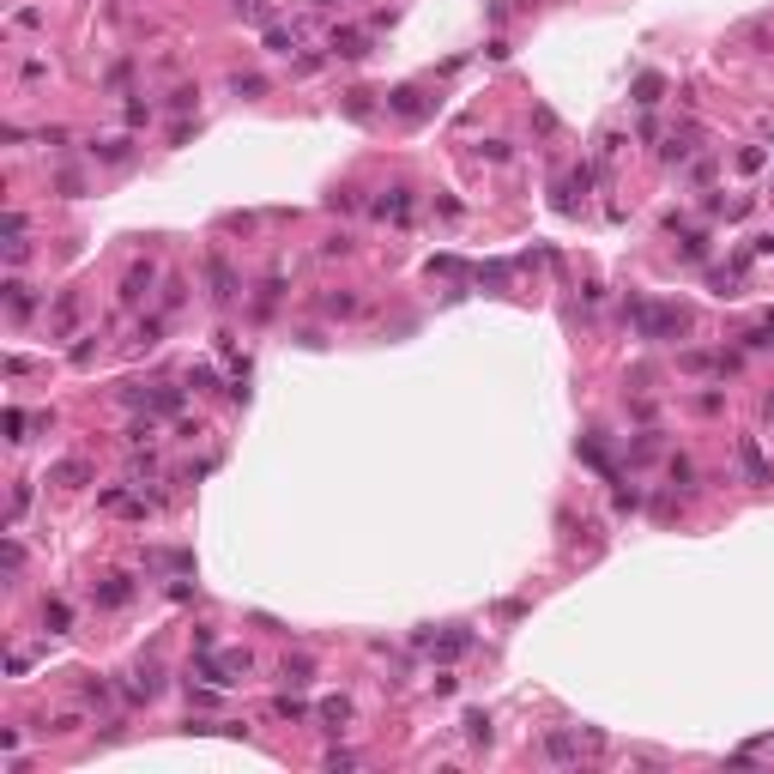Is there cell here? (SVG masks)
Here are the masks:
<instances>
[{
    "instance_id": "1",
    "label": "cell",
    "mask_w": 774,
    "mask_h": 774,
    "mask_svg": "<svg viewBox=\"0 0 774 774\" xmlns=\"http://www.w3.org/2000/svg\"><path fill=\"white\" fill-rule=\"evenodd\" d=\"M544 750H551L556 763H569V756H575V738H569V732H551V738H544Z\"/></svg>"
},
{
    "instance_id": "2",
    "label": "cell",
    "mask_w": 774,
    "mask_h": 774,
    "mask_svg": "<svg viewBox=\"0 0 774 774\" xmlns=\"http://www.w3.org/2000/svg\"><path fill=\"white\" fill-rule=\"evenodd\" d=\"M636 103H659V79H641L636 85Z\"/></svg>"
}]
</instances>
